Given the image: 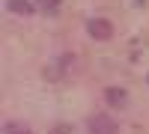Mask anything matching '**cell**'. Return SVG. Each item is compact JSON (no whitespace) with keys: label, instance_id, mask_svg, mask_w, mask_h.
<instances>
[{"label":"cell","instance_id":"cell-1","mask_svg":"<svg viewBox=\"0 0 149 134\" xmlns=\"http://www.w3.org/2000/svg\"><path fill=\"white\" fill-rule=\"evenodd\" d=\"M86 128H90V134H119V125L107 113H93L86 119Z\"/></svg>","mask_w":149,"mask_h":134},{"label":"cell","instance_id":"cell-7","mask_svg":"<svg viewBox=\"0 0 149 134\" xmlns=\"http://www.w3.org/2000/svg\"><path fill=\"white\" fill-rule=\"evenodd\" d=\"M48 134H69V125H54Z\"/></svg>","mask_w":149,"mask_h":134},{"label":"cell","instance_id":"cell-5","mask_svg":"<svg viewBox=\"0 0 149 134\" xmlns=\"http://www.w3.org/2000/svg\"><path fill=\"white\" fill-rule=\"evenodd\" d=\"M3 134H30L24 125H18V122H6L3 125Z\"/></svg>","mask_w":149,"mask_h":134},{"label":"cell","instance_id":"cell-2","mask_svg":"<svg viewBox=\"0 0 149 134\" xmlns=\"http://www.w3.org/2000/svg\"><path fill=\"white\" fill-rule=\"evenodd\" d=\"M86 33H90L93 39L104 42V39L113 36V24H110L107 18H90V21H86Z\"/></svg>","mask_w":149,"mask_h":134},{"label":"cell","instance_id":"cell-6","mask_svg":"<svg viewBox=\"0 0 149 134\" xmlns=\"http://www.w3.org/2000/svg\"><path fill=\"white\" fill-rule=\"evenodd\" d=\"M39 6H42L45 12H57V6H60V0H39Z\"/></svg>","mask_w":149,"mask_h":134},{"label":"cell","instance_id":"cell-3","mask_svg":"<svg viewBox=\"0 0 149 134\" xmlns=\"http://www.w3.org/2000/svg\"><path fill=\"white\" fill-rule=\"evenodd\" d=\"M104 99H107L110 104H116V107H125L128 92H125V90H119V87H107V90H104Z\"/></svg>","mask_w":149,"mask_h":134},{"label":"cell","instance_id":"cell-4","mask_svg":"<svg viewBox=\"0 0 149 134\" xmlns=\"http://www.w3.org/2000/svg\"><path fill=\"white\" fill-rule=\"evenodd\" d=\"M6 9L15 12V15H30V12H33V3H30V0H6Z\"/></svg>","mask_w":149,"mask_h":134}]
</instances>
